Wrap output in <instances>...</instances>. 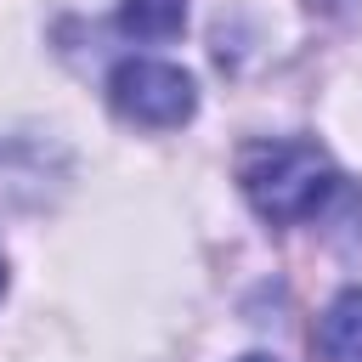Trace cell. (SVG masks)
<instances>
[{
  "mask_svg": "<svg viewBox=\"0 0 362 362\" xmlns=\"http://www.w3.org/2000/svg\"><path fill=\"white\" fill-rule=\"evenodd\" d=\"M238 181H243V192H249V204L266 215V221H277V226H294V221H311L322 204H328V192H334V164H328V153L317 147V141H260V147H249L243 153V164H238Z\"/></svg>",
  "mask_w": 362,
  "mask_h": 362,
  "instance_id": "cell-1",
  "label": "cell"
},
{
  "mask_svg": "<svg viewBox=\"0 0 362 362\" xmlns=\"http://www.w3.org/2000/svg\"><path fill=\"white\" fill-rule=\"evenodd\" d=\"M243 362H266V356H243Z\"/></svg>",
  "mask_w": 362,
  "mask_h": 362,
  "instance_id": "cell-6",
  "label": "cell"
},
{
  "mask_svg": "<svg viewBox=\"0 0 362 362\" xmlns=\"http://www.w3.org/2000/svg\"><path fill=\"white\" fill-rule=\"evenodd\" d=\"M0 288H6V266H0Z\"/></svg>",
  "mask_w": 362,
  "mask_h": 362,
  "instance_id": "cell-5",
  "label": "cell"
},
{
  "mask_svg": "<svg viewBox=\"0 0 362 362\" xmlns=\"http://www.w3.org/2000/svg\"><path fill=\"white\" fill-rule=\"evenodd\" d=\"M187 23V0H124L119 6V28L136 40H175Z\"/></svg>",
  "mask_w": 362,
  "mask_h": 362,
  "instance_id": "cell-4",
  "label": "cell"
},
{
  "mask_svg": "<svg viewBox=\"0 0 362 362\" xmlns=\"http://www.w3.org/2000/svg\"><path fill=\"white\" fill-rule=\"evenodd\" d=\"M107 96H113L119 119L147 124V130H170V124L192 119V107H198L192 79H187L175 62H153V57H130V62H119L113 79H107Z\"/></svg>",
  "mask_w": 362,
  "mask_h": 362,
  "instance_id": "cell-2",
  "label": "cell"
},
{
  "mask_svg": "<svg viewBox=\"0 0 362 362\" xmlns=\"http://www.w3.org/2000/svg\"><path fill=\"white\" fill-rule=\"evenodd\" d=\"M322 351L328 362H362V288L339 294L322 317Z\"/></svg>",
  "mask_w": 362,
  "mask_h": 362,
  "instance_id": "cell-3",
  "label": "cell"
}]
</instances>
